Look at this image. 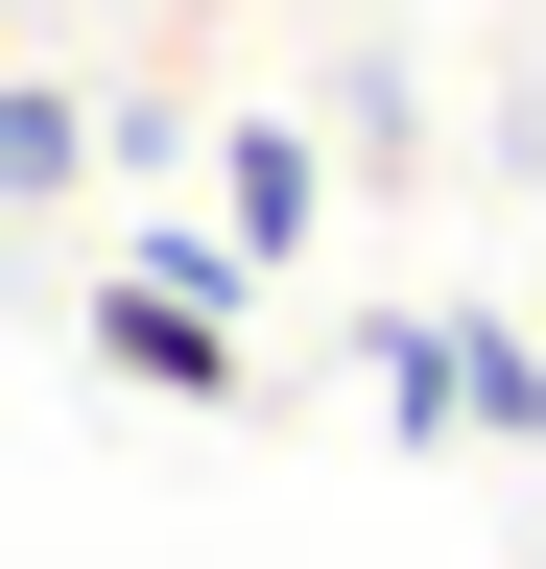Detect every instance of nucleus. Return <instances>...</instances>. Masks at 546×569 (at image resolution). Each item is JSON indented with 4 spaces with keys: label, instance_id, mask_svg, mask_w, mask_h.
Returning a JSON list of instances; mask_svg holds the SVG:
<instances>
[{
    "label": "nucleus",
    "instance_id": "1",
    "mask_svg": "<svg viewBox=\"0 0 546 569\" xmlns=\"http://www.w3.org/2000/svg\"><path fill=\"white\" fill-rule=\"evenodd\" d=\"M238 284H261V261L167 213L143 261H96V380H119V403H238Z\"/></svg>",
    "mask_w": 546,
    "mask_h": 569
},
{
    "label": "nucleus",
    "instance_id": "4",
    "mask_svg": "<svg viewBox=\"0 0 546 569\" xmlns=\"http://www.w3.org/2000/svg\"><path fill=\"white\" fill-rule=\"evenodd\" d=\"M475 451H546V332L475 309Z\"/></svg>",
    "mask_w": 546,
    "mask_h": 569
},
{
    "label": "nucleus",
    "instance_id": "3",
    "mask_svg": "<svg viewBox=\"0 0 546 569\" xmlns=\"http://www.w3.org/2000/svg\"><path fill=\"white\" fill-rule=\"evenodd\" d=\"M96 167V119H72V71H0V213H48Z\"/></svg>",
    "mask_w": 546,
    "mask_h": 569
},
{
    "label": "nucleus",
    "instance_id": "2",
    "mask_svg": "<svg viewBox=\"0 0 546 569\" xmlns=\"http://www.w3.org/2000/svg\"><path fill=\"white\" fill-rule=\"evenodd\" d=\"M215 238H238V261H309V238H332V142H309V119H238V142H215Z\"/></svg>",
    "mask_w": 546,
    "mask_h": 569
},
{
    "label": "nucleus",
    "instance_id": "5",
    "mask_svg": "<svg viewBox=\"0 0 546 569\" xmlns=\"http://www.w3.org/2000/svg\"><path fill=\"white\" fill-rule=\"evenodd\" d=\"M523 569H546V546H523Z\"/></svg>",
    "mask_w": 546,
    "mask_h": 569
}]
</instances>
